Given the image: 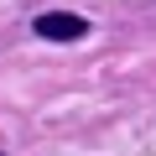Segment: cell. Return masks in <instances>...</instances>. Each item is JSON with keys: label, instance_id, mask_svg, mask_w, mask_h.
<instances>
[{"label": "cell", "instance_id": "6da1fadb", "mask_svg": "<svg viewBox=\"0 0 156 156\" xmlns=\"http://www.w3.org/2000/svg\"><path fill=\"white\" fill-rule=\"evenodd\" d=\"M31 31L42 42H83L94 26H89V16H73V11H42L31 21Z\"/></svg>", "mask_w": 156, "mask_h": 156}]
</instances>
